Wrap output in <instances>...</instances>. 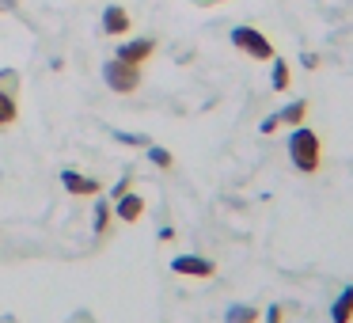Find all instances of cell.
<instances>
[{"mask_svg": "<svg viewBox=\"0 0 353 323\" xmlns=\"http://www.w3.org/2000/svg\"><path fill=\"white\" fill-rule=\"evenodd\" d=\"M148 160H152L156 168H163V171H168L171 164H175V156H171V153H168V148H163V145H148Z\"/></svg>", "mask_w": 353, "mask_h": 323, "instance_id": "9a60e30c", "label": "cell"}, {"mask_svg": "<svg viewBox=\"0 0 353 323\" xmlns=\"http://www.w3.org/2000/svg\"><path fill=\"white\" fill-rule=\"evenodd\" d=\"M130 31V16H125L122 4H107L103 8V35H110V39H118V35Z\"/></svg>", "mask_w": 353, "mask_h": 323, "instance_id": "9c48e42d", "label": "cell"}, {"mask_svg": "<svg viewBox=\"0 0 353 323\" xmlns=\"http://www.w3.org/2000/svg\"><path fill=\"white\" fill-rule=\"evenodd\" d=\"M289 160L296 171H304V175H315L323 164V145H319V133L307 130V126H292L289 133Z\"/></svg>", "mask_w": 353, "mask_h": 323, "instance_id": "6da1fadb", "label": "cell"}, {"mask_svg": "<svg viewBox=\"0 0 353 323\" xmlns=\"http://www.w3.org/2000/svg\"><path fill=\"white\" fill-rule=\"evenodd\" d=\"M0 12H8V4H4V0H0Z\"/></svg>", "mask_w": 353, "mask_h": 323, "instance_id": "44dd1931", "label": "cell"}, {"mask_svg": "<svg viewBox=\"0 0 353 323\" xmlns=\"http://www.w3.org/2000/svg\"><path fill=\"white\" fill-rule=\"evenodd\" d=\"M4 4H8V8H16V0H4Z\"/></svg>", "mask_w": 353, "mask_h": 323, "instance_id": "7402d4cb", "label": "cell"}, {"mask_svg": "<svg viewBox=\"0 0 353 323\" xmlns=\"http://www.w3.org/2000/svg\"><path fill=\"white\" fill-rule=\"evenodd\" d=\"M232 46H236L239 54H247L251 61H274V42H270L259 27H247V23L236 27V31H232Z\"/></svg>", "mask_w": 353, "mask_h": 323, "instance_id": "7a4b0ae2", "label": "cell"}, {"mask_svg": "<svg viewBox=\"0 0 353 323\" xmlns=\"http://www.w3.org/2000/svg\"><path fill=\"white\" fill-rule=\"evenodd\" d=\"M130 186H133V179H130V175H122V179L114 183V190H110V202H118L122 194H130Z\"/></svg>", "mask_w": 353, "mask_h": 323, "instance_id": "e0dca14e", "label": "cell"}, {"mask_svg": "<svg viewBox=\"0 0 353 323\" xmlns=\"http://www.w3.org/2000/svg\"><path fill=\"white\" fill-rule=\"evenodd\" d=\"M254 320H259V308L254 304H232L224 312V323H254Z\"/></svg>", "mask_w": 353, "mask_h": 323, "instance_id": "4fadbf2b", "label": "cell"}, {"mask_svg": "<svg viewBox=\"0 0 353 323\" xmlns=\"http://www.w3.org/2000/svg\"><path fill=\"white\" fill-rule=\"evenodd\" d=\"M270 84H274V92H285L289 88V65L277 57V61H270Z\"/></svg>", "mask_w": 353, "mask_h": 323, "instance_id": "5bb4252c", "label": "cell"}, {"mask_svg": "<svg viewBox=\"0 0 353 323\" xmlns=\"http://www.w3.org/2000/svg\"><path fill=\"white\" fill-rule=\"evenodd\" d=\"M19 118V103H16V92L0 88V130H8L12 122Z\"/></svg>", "mask_w": 353, "mask_h": 323, "instance_id": "8fae6325", "label": "cell"}, {"mask_svg": "<svg viewBox=\"0 0 353 323\" xmlns=\"http://www.w3.org/2000/svg\"><path fill=\"white\" fill-rule=\"evenodd\" d=\"M114 217L118 221H125V224H137L141 217H145V198H141V194H122V198L114 202Z\"/></svg>", "mask_w": 353, "mask_h": 323, "instance_id": "ba28073f", "label": "cell"}, {"mask_svg": "<svg viewBox=\"0 0 353 323\" xmlns=\"http://www.w3.org/2000/svg\"><path fill=\"white\" fill-rule=\"evenodd\" d=\"M330 320L334 323H353V285H345V289L334 297V304H330Z\"/></svg>", "mask_w": 353, "mask_h": 323, "instance_id": "30bf717a", "label": "cell"}, {"mask_svg": "<svg viewBox=\"0 0 353 323\" xmlns=\"http://www.w3.org/2000/svg\"><path fill=\"white\" fill-rule=\"evenodd\" d=\"M156 54V39H125L122 46H118V61L125 65H137V69H145V61Z\"/></svg>", "mask_w": 353, "mask_h": 323, "instance_id": "5b68a950", "label": "cell"}, {"mask_svg": "<svg viewBox=\"0 0 353 323\" xmlns=\"http://www.w3.org/2000/svg\"><path fill=\"white\" fill-rule=\"evenodd\" d=\"M171 270L183 274V277H201V282L216 274V266L209 259H201V255H175V259H171Z\"/></svg>", "mask_w": 353, "mask_h": 323, "instance_id": "8992f818", "label": "cell"}, {"mask_svg": "<svg viewBox=\"0 0 353 323\" xmlns=\"http://www.w3.org/2000/svg\"><path fill=\"white\" fill-rule=\"evenodd\" d=\"M110 217H114V206H110V202H103V198H95V213H92V228H95V236H107Z\"/></svg>", "mask_w": 353, "mask_h": 323, "instance_id": "7c38bea8", "label": "cell"}, {"mask_svg": "<svg viewBox=\"0 0 353 323\" xmlns=\"http://www.w3.org/2000/svg\"><path fill=\"white\" fill-rule=\"evenodd\" d=\"M300 65H304V69H315V65H319V54H307V50H304V57H300Z\"/></svg>", "mask_w": 353, "mask_h": 323, "instance_id": "ffe728a7", "label": "cell"}, {"mask_svg": "<svg viewBox=\"0 0 353 323\" xmlns=\"http://www.w3.org/2000/svg\"><path fill=\"white\" fill-rule=\"evenodd\" d=\"M0 88H8V92H16V72H12V69H4V72H0Z\"/></svg>", "mask_w": 353, "mask_h": 323, "instance_id": "d6986e66", "label": "cell"}, {"mask_svg": "<svg viewBox=\"0 0 353 323\" xmlns=\"http://www.w3.org/2000/svg\"><path fill=\"white\" fill-rule=\"evenodd\" d=\"M103 80H107L110 92L130 95V92H137V88H141V69H137V65L118 61V57H110V61H103Z\"/></svg>", "mask_w": 353, "mask_h": 323, "instance_id": "3957f363", "label": "cell"}, {"mask_svg": "<svg viewBox=\"0 0 353 323\" xmlns=\"http://www.w3.org/2000/svg\"><path fill=\"white\" fill-rule=\"evenodd\" d=\"M61 186L72 194V198H99V190H103V186L95 183V179L80 175V171H72V168H65V171H61Z\"/></svg>", "mask_w": 353, "mask_h": 323, "instance_id": "52a82bcc", "label": "cell"}, {"mask_svg": "<svg viewBox=\"0 0 353 323\" xmlns=\"http://www.w3.org/2000/svg\"><path fill=\"white\" fill-rule=\"evenodd\" d=\"M114 141H122V145H145V148H148V141L141 137V133H125V130H118Z\"/></svg>", "mask_w": 353, "mask_h": 323, "instance_id": "2e32d148", "label": "cell"}, {"mask_svg": "<svg viewBox=\"0 0 353 323\" xmlns=\"http://www.w3.org/2000/svg\"><path fill=\"white\" fill-rule=\"evenodd\" d=\"M307 122V99H292L289 107H281L277 115H270V118H262V133H277L281 126H304Z\"/></svg>", "mask_w": 353, "mask_h": 323, "instance_id": "277c9868", "label": "cell"}, {"mask_svg": "<svg viewBox=\"0 0 353 323\" xmlns=\"http://www.w3.org/2000/svg\"><path fill=\"white\" fill-rule=\"evenodd\" d=\"M266 323H285V308L281 304H270L266 308Z\"/></svg>", "mask_w": 353, "mask_h": 323, "instance_id": "ac0fdd59", "label": "cell"}]
</instances>
